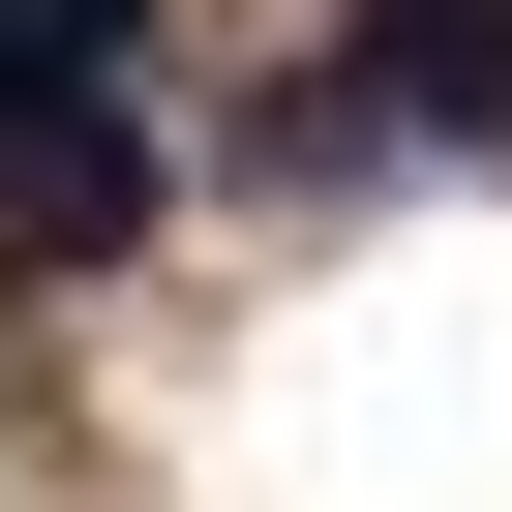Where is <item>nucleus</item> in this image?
Instances as JSON below:
<instances>
[{
	"mask_svg": "<svg viewBox=\"0 0 512 512\" xmlns=\"http://www.w3.org/2000/svg\"><path fill=\"white\" fill-rule=\"evenodd\" d=\"M151 241V91L121 61H0V272H121Z\"/></svg>",
	"mask_w": 512,
	"mask_h": 512,
	"instance_id": "f257e3e1",
	"label": "nucleus"
},
{
	"mask_svg": "<svg viewBox=\"0 0 512 512\" xmlns=\"http://www.w3.org/2000/svg\"><path fill=\"white\" fill-rule=\"evenodd\" d=\"M362 121H422V151H512V0H362V61H332Z\"/></svg>",
	"mask_w": 512,
	"mask_h": 512,
	"instance_id": "f03ea898",
	"label": "nucleus"
},
{
	"mask_svg": "<svg viewBox=\"0 0 512 512\" xmlns=\"http://www.w3.org/2000/svg\"><path fill=\"white\" fill-rule=\"evenodd\" d=\"M151 31V0H0V61H121Z\"/></svg>",
	"mask_w": 512,
	"mask_h": 512,
	"instance_id": "7ed1b4c3",
	"label": "nucleus"
}]
</instances>
